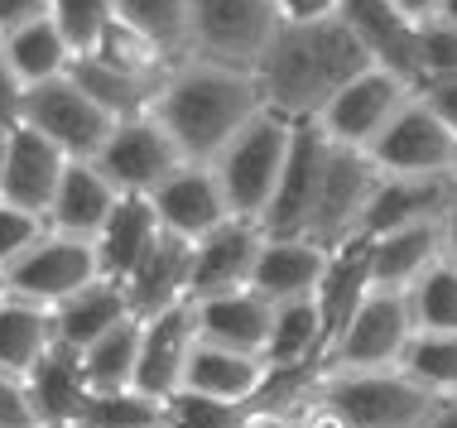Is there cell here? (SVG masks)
<instances>
[{
    "mask_svg": "<svg viewBox=\"0 0 457 428\" xmlns=\"http://www.w3.org/2000/svg\"><path fill=\"white\" fill-rule=\"evenodd\" d=\"M438 251H443L448 265H457V188H453V198H448V207H443V217H438Z\"/></svg>",
    "mask_w": 457,
    "mask_h": 428,
    "instance_id": "obj_47",
    "label": "cell"
},
{
    "mask_svg": "<svg viewBox=\"0 0 457 428\" xmlns=\"http://www.w3.org/2000/svg\"><path fill=\"white\" fill-rule=\"evenodd\" d=\"M419 96H424V102L457 130V78H448V82H424V87H419Z\"/></svg>",
    "mask_w": 457,
    "mask_h": 428,
    "instance_id": "obj_46",
    "label": "cell"
},
{
    "mask_svg": "<svg viewBox=\"0 0 457 428\" xmlns=\"http://www.w3.org/2000/svg\"><path fill=\"white\" fill-rule=\"evenodd\" d=\"M261 241H265V226L251 222V217H227V222L212 226L207 236H197L193 255H188V299L241 289L245 279H251Z\"/></svg>",
    "mask_w": 457,
    "mask_h": 428,
    "instance_id": "obj_17",
    "label": "cell"
},
{
    "mask_svg": "<svg viewBox=\"0 0 457 428\" xmlns=\"http://www.w3.org/2000/svg\"><path fill=\"white\" fill-rule=\"evenodd\" d=\"M448 78H457V24L428 20V24H419V78H414V87H424V82H448Z\"/></svg>",
    "mask_w": 457,
    "mask_h": 428,
    "instance_id": "obj_40",
    "label": "cell"
},
{
    "mask_svg": "<svg viewBox=\"0 0 457 428\" xmlns=\"http://www.w3.org/2000/svg\"><path fill=\"white\" fill-rule=\"evenodd\" d=\"M342 0H275V20L279 24H323L337 20Z\"/></svg>",
    "mask_w": 457,
    "mask_h": 428,
    "instance_id": "obj_43",
    "label": "cell"
},
{
    "mask_svg": "<svg viewBox=\"0 0 457 428\" xmlns=\"http://www.w3.org/2000/svg\"><path fill=\"white\" fill-rule=\"evenodd\" d=\"M48 20L63 34V44L78 54H92L96 39L106 34V24L116 20V0H48Z\"/></svg>",
    "mask_w": 457,
    "mask_h": 428,
    "instance_id": "obj_39",
    "label": "cell"
},
{
    "mask_svg": "<svg viewBox=\"0 0 457 428\" xmlns=\"http://www.w3.org/2000/svg\"><path fill=\"white\" fill-rule=\"evenodd\" d=\"M20 96H24V87L10 78V68L0 63V136H10V130L20 126Z\"/></svg>",
    "mask_w": 457,
    "mask_h": 428,
    "instance_id": "obj_45",
    "label": "cell"
},
{
    "mask_svg": "<svg viewBox=\"0 0 457 428\" xmlns=\"http://www.w3.org/2000/svg\"><path fill=\"white\" fill-rule=\"evenodd\" d=\"M20 120L29 130H39L48 144H58L68 159H92L96 144H102L106 130H111V116L68 78V72L54 82H39V87H24Z\"/></svg>",
    "mask_w": 457,
    "mask_h": 428,
    "instance_id": "obj_10",
    "label": "cell"
},
{
    "mask_svg": "<svg viewBox=\"0 0 457 428\" xmlns=\"http://www.w3.org/2000/svg\"><path fill=\"white\" fill-rule=\"evenodd\" d=\"M328 260H332V251H323L318 241H308V236H265L261 251H255V265H251L245 289L261 293L265 303L313 299Z\"/></svg>",
    "mask_w": 457,
    "mask_h": 428,
    "instance_id": "obj_18",
    "label": "cell"
},
{
    "mask_svg": "<svg viewBox=\"0 0 457 428\" xmlns=\"http://www.w3.org/2000/svg\"><path fill=\"white\" fill-rule=\"evenodd\" d=\"M414 428H457V395H443V399H434V409L424 414Z\"/></svg>",
    "mask_w": 457,
    "mask_h": 428,
    "instance_id": "obj_48",
    "label": "cell"
},
{
    "mask_svg": "<svg viewBox=\"0 0 457 428\" xmlns=\"http://www.w3.org/2000/svg\"><path fill=\"white\" fill-rule=\"evenodd\" d=\"M308 399L337 428H414L438 395L410 381L400 366H386V371H313Z\"/></svg>",
    "mask_w": 457,
    "mask_h": 428,
    "instance_id": "obj_3",
    "label": "cell"
},
{
    "mask_svg": "<svg viewBox=\"0 0 457 428\" xmlns=\"http://www.w3.org/2000/svg\"><path fill=\"white\" fill-rule=\"evenodd\" d=\"M54 309L20 293H0V371L24 381L29 366L54 347Z\"/></svg>",
    "mask_w": 457,
    "mask_h": 428,
    "instance_id": "obj_29",
    "label": "cell"
},
{
    "mask_svg": "<svg viewBox=\"0 0 457 428\" xmlns=\"http://www.w3.org/2000/svg\"><path fill=\"white\" fill-rule=\"evenodd\" d=\"M457 188V169L453 174H380L376 188L366 198V212L356 222V236H386L400 226H419V222H438Z\"/></svg>",
    "mask_w": 457,
    "mask_h": 428,
    "instance_id": "obj_15",
    "label": "cell"
},
{
    "mask_svg": "<svg viewBox=\"0 0 457 428\" xmlns=\"http://www.w3.org/2000/svg\"><path fill=\"white\" fill-rule=\"evenodd\" d=\"M434 20H443V24H457V0H438V15Z\"/></svg>",
    "mask_w": 457,
    "mask_h": 428,
    "instance_id": "obj_50",
    "label": "cell"
},
{
    "mask_svg": "<svg viewBox=\"0 0 457 428\" xmlns=\"http://www.w3.org/2000/svg\"><path fill=\"white\" fill-rule=\"evenodd\" d=\"M116 20L140 29L169 63H183L188 48V0H116Z\"/></svg>",
    "mask_w": 457,
    "mask_h": 428,
    "instance_id": "obj_34",
    "label": "cell"
},
{
    "mask_svg": "<svg viewBox=\"0 0 457 428\" xmlns=\"http://www.w3.org/2000/svg\"><path fill=\"white\" fill-rule=\"evenodd\" d=\"M410 337L414 323L404 309V293L370 289L347 323L332 333L323 357H318V371H386V366H400V351Z\"/></svg>",
    "mask_w": 457,
    "mask_h": 428,
    "instance_id": "obj_5",
    "label": "cell"
},
{
    "mask_svg": "<svg viewBox=\"0 0 457 428\" xmlns=\"http://www.w3.org/2000/svg\"><path fill=\"white\" fill-rule=\"evenodd\" d=\"M438 222H419V226H400L386 236L366 241V265H370V289H390L404 293L428 265L438 260Z\"/></svg>",
    "mask_w": 457,
    "mask_h": 428,
    "instance_id": "obj_28",
    "label": "cell"
},
{
    "mask_svg": "<svg viewBox=\"0 0 457 428\" xmlns=\"http://www.w3.org/2000/svg\"><path fill=\"white\" fill-rule=\"evenodd\" d=\"M410 96H414V82H404L400 72L370 63V68L356 72V78H347L323 106H318L313 126L323 130L328 144H342V150H366V144L390 126V116L400 111Z\"/></svg>",
    "mask_w": 457,
    "mask_h": 428,
    "instance_id": "obj_7",
    "label": "cell"
},
{
    "mask_svg": "<svg viewBox=\"0 0 457 428\" xmlns=\"http://www.w3.org/2000/svg\"><path fill=\"white\" fill-rule=\"evenodd\" d=\"M135 357H140V313L120 317L116 327H106L96 342L78 351L87 395H106V390H130L135 385Z\"/></svg>",
    "mask_w": 457,
    "mask_h": 428,
    "instance_id": "obj_33",
    "label": "cell"
},
{
    "mask_svg": "<svg viewBox=\"0 0 457 428\" xmlns=\"http://www.w3.org/2000/svg\"><path fill=\"white\" fill-rule=\"evenodd\" d=\"M380 169L370 164L361 150H342V144H328L323 159V178H318L313 207H308L303 236L318 241L323 251H337L356 236V222L366 212V198L376 188Z\"/></svg>",
    "mask_w": 457,
    "mask_h": 428,
    "instance_id": "obj_9",
    "label": "cell"
},
{
    "mask_svg": "<svg viewBox=\"0 0 457 428\" xmlns=\"http://www.w3.org/2000/svg\"><path fill=\"white\" fill-rule=\"evenodd\" d=\"M68 78L78 82V87L87 92L111 120L145 116L154 106V96H159V82H164V78H135V72H120V68L102 63L96 54H78V58H72Z\"/></svg>",
    "mask_w": 457,
    "mask_h": 428,
    "instance_id": "obj_32",
    "label": "cell"
},
{
    "mask_svg": "<svg viewBox=\"0 0 457 428\" xmlns=\"http://www.w3.org/2000/svg\"><path fill=\"white\" fill-rule=\"evenodd\" d=\"M44 231H48V222L39 212H24V207L0 198V270H10V265L44 236Z\"/></svg>",
    "mask_w": 457,
    "mask_h": 428,
    "instance_id": "obj_41",
    "label": "cell"
},
{
    "mask_svg": "<svg viewBox=\"0 0 457 428\" xmlns=\"http://www.w3.org/2000/svg\"><path fill=\"white\" fill-rule=\"evenodd\" d=\"M92 54L102 58V63L120 68V72H135V78H164V72L174 68L150 39H145L140 29H130L126 20H111V24H106V34L96 39Z\"/></svg>",
    "mask_w": 457,
    "mask_h": 428,
    "instance_id": "obj_38",
    "label": "cell"
},
{
    "mask_svg": "<svg viewBox=\"0 0 457 428\" xmlns=\"http://www.w3.org/2000/svg\"><path fill=\"white\" fill-rule=\"evenodd\" d=\"M0 174H5V136H0Z\"/></svg>",
    "mask_w": 457,
    "mask_h": 428,
    "instance_id": "obj_51",
    "label": "cell"
},
{
    "mask_svg": "<svg viewBox=\"0 0 457 428\" xmlns=\"http://www.w3.org/2000/svg\"><path fill=\"white\" fill-rule=\"evenodd\" d=\"M188 255H193V241L169 236V231L159 226V236H154V246L145 251V260L120 279L130 293V309L154 313V309H169V303L188 299Z\"/></svg>",
    "mask_w": 457,
    "mask_h": 428,
    "instance_id": "obj_26",
    "label": "cell"
},
{
    "mask_svg": "<svg viewBox=\"0 0 457 428\" xmlns=\"http://www.w3.org/2000/svg\"><path fill=\"white\" fill-rule=\"evenodd\" d=\"M150 428H169V424H150Z\"/></svg>",
    "mask_w": 457,
    "mask_h": 428,
    "instance_id": "obj_52",
    "label": "cell"
},
{
    "mask_svg": "<svg viewBox=\"0 0 457 428\" xmlns=\"http://www.w3.org/2000/svg\"><path fill=\"white\" fill-rule=\"evenodd\" d=\"M24 395H29L39 428H78L82 405H87V381H82L78 351L63 347V342H54V347L29 366Z\"/></svg>",
    "mask_w": 457,
    "mask_h": 428,
    "instance_id": "obj_23",
    "label": "cell"
},
{
    "mask_svg": "<svg viewBox=\"0 0 457 428\" xmlns=\"http://www.w3.org/2000/svg\"><path fill=\"white\" fill-rule=\"evenodd\" d=\"M361 68H370V58L356 44V34L342 20H323V24H279L265 54L255 58L251 78L270 111L289 120H313L318 106Z\"/></svg>",
    "mask_w": 457,
    "mask_h": 428,
    "instance_id": "obj_1",
    "label": "cell"
},
{
    "mask_svg": "<svg viewBox=\"0 0 457 428\" xmlns=\"http://www.w3.org/2000/svg\"><path fill=\"white\" fill-rule=\"evenodd\" d=\"M261 106V87L245 68L183 58L164 72L150 116L164 126V136L188 164H207Z\"/></svg>",
    "mask_w": 457,
    "mask_h": 428,
    "instance_id": "obj_2",
    "label": "cell"
},
{
    "mask_svg": "<svg viewBox=\"0 0 457 428\" xmlns=\"http://www.w3.org/2000/svg\"><path fill=\"white\" fill-rule=\"evenodd\" d=\"M150 424H169L164 399L145 395V390H106V395H87L78 428H150Z\"/></svg>",
    "mask_w": 457,
    "mask_h": 428,
    "instance_id": "obj_37",
    "label": "cell"
},
{
    "mask_svg": "<svg viewBox=\"0 0 457 428\" xmlns=\"http://www.w3.org/2000/svg\"><path fill=\"white\" fill-rule=\"evenodd\" d=\"M270 381L265 357H251V351H231L217 347V342H193L188 366H183V395H203L217 399V405H255V395Z\"/></svg>",
    "mask_w": 457,
    "mask_h": 428,
    "instance_id": "obj_19",
    "label": "cell"
},
{
    "mask_svg": "<svg viewBox=\"0 0 457 428\" xmlns=\"http://www.w3.org/2000/svg\"><path fill=\"white\" fill-rule=\"evenodd\" d=\"M0 428H39L29 395H24V381H15L5 371H0Z\"/></svg>",
    "mask_w": 457,
    "mask_h": 428,
    "instance_id": "obj_42",
    "label": "cell"
},
{
    "mask_svg": "<svg viewBox=\"0 0 457 428\" xmlns=\"http://www.w3.org/2000/svg\"><path fill=\"white\" fill-rule=\"evenodd\" d=\"M361 154L380 174H453L457 169V130L414 87V96L390 116V126Z\"/></svg>",
    "mask_w": 457,
    "mask_h": 428,
    "instance_id": "obj_8",
    "label": "cell"
},
{
    "mask_svg": "<svg viewBox=\"0 0 457 428\" xmlns=\"http://www.w3.org/2000/svg\"><path fill=\"white\" fill-rule=\"evenodd\" d=\"M130 293L120 279H106L96 275L92 284H82L78 293H68L63 303H54V337L63 347L82 351L87 342H96L106 327H116L120 317H130Z\"/></svg>",
    "mask_w": 457,
    "mask_h": 428,
    "instance_id": "obj_27",
    "label": "cell"
},
{
    "mask_svg": "<svg viewBox=\"0 0 457 428\" xmlns=\"http://www.w3.org/2000/svg\"><path fill=\"white\" fill-rule=\"evenodd\" d=\"M197 342V317H193V299L169 303V309L140 313V357H135V390L154 399H174L183 385V366Z\"/></svg>",
    "mask_w": 457,
    "mask_h": 428,
    "instance_id": "obj_13",
    "label": "cell"
},
{
    "mask_svg": "<svg viewBox=\"0 0 457 428\" xmlns=\"http://www.w3.org/2000/svg\"><path fill=\"white\" fill-rule=\"evenodd\" d=\"M92 164L102 169V178L116 193H150L164 174H174L183 164V154L174 150V140L164 136V126L145 111V116H126V120H111L106 140L96 144Z\"/></svg>",
    "mask_w": 457,
    "mask_h": 428,
    "instance_id": "obj_11",
    "label": "cell"
},
{
    "mask_svg": "<svg viewBox=\"0 0 457 428\" xmlns=\"http://www.w3.org/2000/svg\"><path fill=\"white\" fill-rule=\"evenodd\" d=\"M44 15H48V0H0V34L24 29V24H34Z\"/></svg>",
    "mask_w": 457,
    "mask_h": 428,
    "instance_id": "obj_44",
    "label": "cell"
},
{
    "mask_svg": "<svg viewBox=\"0 0 457 428\" xmlns=\"http://www.w3.org/2000/svg\"><path fill=\"white\" fill-rule=\"evenodd\" d=\"M116 198L120 193L102 178V169H96L92 159H68V169H63V178H58V188H54V202H48L44 222H48V231L92 241L96 231H102V222L111 217Z\"/></svg>",
    "mask_w": 457,
    "mask_h": 428,
    "instance_id": "obj_24",
    "label": "cell"
},
{
    "mask_svg": "<svg viewBox=\"0 0 457 428\" xmlns=\"http://www.w3.org/2000/svg\"><path fill=\"white\" fill-rule=\"evenodd\" d=\"M193 317H197V337L203 342H217V347L261 357L265 337H270V317H275V303H265L261 293H251L241 284V289H227V293L193 299Z\"/></svg>",
    "mask_w": 457,
    "mask_h": 428,
    "instance_id": "obj_22",
    "label": "cell"
},
{
    "mask_svg": "<svg viewBox=\"0 0 457 428\" xmlns=\"http://www.w3.org/2000/svg\"><path fill=\"white\" fill-rule=\"evenodd\" d=\"M145 198H150L159 226H164L169 236H183V241L207 236L212 226H221L231 217L227 193H221L212 164H188V159H183L174 174L159 178Z\"/></svg>",
    "mask_w": 457,
    "mask_h": 428,
    "instance_id": "obj_14",
    "label": "cell"
},
{
    "mask_svg": "<svg viewBox=\"0 0 457 428\" xmlns=\"http://www.w3.org/2000/svg\"><path fill=\"white\" fill-rule=\"evenodd\" d=\"M337 20L356 34L376 68L400 72L404 82L419 78V24H410L390 0H342Z\"/></svg>",
    "mask_w": 457,
    "mask_h": 428,
    "instance_id": "obj_21",
    "label": "cell"
},
{
    "mask_svg": "<svg viewBox=\"0 0 457 428\" xmlns=\"http://www.w3.org/2000/svg\"><path fill=\"white\" fill-rule=\"evenodd\" d=\"M0 63L10 68V78L20 87H39V82H54L72 68V48L54 29V20L44 15V20L24 24V29L0 34Z\"/></svg>",
    "mask_w": 457,
    "mask_h": 428,
    "instance_id": "obj_31",
    "label": "cell"
},
{
    "mask_svg": "<svg viewBox=\"0 0 457 428\" xmlns=\"http://www.w3.org/2000/svg\"><path fill=\"white\" fill-rule=\"evenodd\" d=\"M275 29V0H188V58L251 72Z\"/></svg>",
    "mask_w": 457,
    "mask_h": 428,
    "instance_id": "obj_6",
    "label": "cell"
},
{
    "mask_svg": "<svg viewBox=\"0 0 457 428\" xmlns=\"http://www.w3.org/2000/svg\"><path fill=\"white\" fill-rule=\"evenodd\" d=\"M159 236V217L150 198H140V193H120L116 207H111V217L102 222V231L92 236V251H96V270L106 279H126L135 265L145 260V251L154 246Z\"/></svg>",
    "mask_w": 457,
    "mask_h": 428,
    "instance_id": "obj_25",
    "label": "cell"
},
{
    "mask_svg": "<svg viewBox=\"0 0 457 428\" xmlns=\"http://www.w3.org/2000/svg\"><path fill=\"white\" fill-rule=\"evenodd\" d=\"M261 357L270 371H318V357H323V317H318L313 299L275 303Z\"/></svg>",
    "mask_w": 457,
    "mask_h": 428,
    "instance_id": "obj_30",
    "label": "cell"
},
{
    "mask_svg": "<svg viewBox=\"0 0 457 428\" xmlns=\"http://www.w3.org/2000/svg\"><path fill=\"white\" fill-rule=\"evenodd\" d=\"M102 275L96 270V251L92 241L82 236H63V231H44L29 251L20 255L10 270H0L5 279V293H20V299H34L44 309L63 303L68 293H78L82 284Z\"/></svg>",
    "mask_w": 457,
    "mask_h": 428,
    "instance_id": "obj_12",
    "label": "cell"
},
{
    "mask_svg": "<svg viewBox=\"0 0 457 428\" xmlns=\"http://www.w3.org/2000/svg\"><path fill=\"white\" fill-rule=\"evenodd\" d=\"M414 333H457V265L438 255L424 275L404 289Z\"/></svg>",
    "mask_w": 457,
    "mask_h": 428,
    "instance_id": "obj_35",
    "label": "cell"
},
{
    "mask_svg": "<svg viewBox=\"0 0 457 428\" xmlns=\"http://www.w3.org/2000/svg\"><path fill=\"white\" fill-rule=\"evenodd\" d=\"M400 371L428 395H457V333H414L400 351Z\"/></svg>",
    "mask_w": 457,
    "mask_h": 428,
    "instance_id": "obj_36",
    "label": "cell"
},
{
    "mask_svg": "<svg viewBox=\"0 0 457 428\" xmlns=\"http://www.w3.org/2000/svg\"><path fill=\"white\" fill-rule=\"evenodd\" d=\"M68 169V154L58 144H48L39 130H29L20 120L5 136V174H0V198L24 207V212H48L54 202V188Z\"/></svg>",
    "mask_w": 457,
    "mask_h": 428,
    "instance_id": "obj_20",
    "label": "cell"
},
{
    "mask_svg": "<svg viewBox=\"0 0 457 428\" xmlns=\"http://www.w3.org/2000/svg\"><path fill=\"white\" fill-rule=\"evenodd\" d=\"M0 293H5V279H0Z\"/></svg>",
    "mask_w": 457,
    "mask_h": 428,
    "instance_id": "obj_53",
    "label": "cell"
},
{
    "mask_svg": "<svg viewBox=\"0 0 457 428\" xmlns=\"http://www.w3.org/2000/svg\"><path fill=\"white\" fill-rule=\"evenodd\" d=\"M390 5L400 10L410 24H428V20L438 15V0H390Z\"/></svg>",
    "mask_w": 457,
    "mask_h": 428,
    "instance_id": "obj_49",
    "label": "cell"
},
{
    "mask_svg": "<svg viewBox=\"0 0 457 428\" xmlns=\"http://www.w3.org/2000/svg\"><path fill=\"white\" fill-rule=\"evenodd\" d=\"M294 126H299V120H289V116L261 106V111L237 130V136L207 159L212 174H217V183H221V193H227L231 217H251V222H261L270 193H275V178L284 169V154H289Z\"/></svg>",
    "mask_w": 457,
    "mask_h": 428,
    "instance_id": "obj_4",
    "label": "cell"
},
{
    "mask_svg": "<svg viewBox=\"0 0 457 428\" xmlns=\"http://www.w3.org/2000/svg\"><path fill=\"white\" fill-rule=\"evenodd\" d=\"M323 159H328V140L313 120H299L289 140V154H284V169L275 178V193H270L261 226L265 236H303L308 207H313L318 178H323Z\"/></svg>",
    "mask_w": 457,
    "mask_h": 428,
    "instance_id": "obj_16",
    "label": "cell"
}]
</instances>
